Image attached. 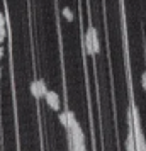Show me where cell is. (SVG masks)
<instances>
[{"label":"cell","instance_id":"cell-1","mask_svg":"<svg viewBox=\"0 0 146 151\" xmlns=\"http://www.w3.org/2000/svg\"><path fill=\"white\" fill-rule=\"evenodd\" d=\"M46 102H48V105L51 107L53 110H60V107H61V104H60V95L56 93L55 90H48V93H46Z\"/></svg>","mask_w":146,"mask_h":151},{"label":"cell","instance_id":"cell-2","mask_svg":"<svg viewBox=\"0 0 146 151\" xmlns=\"http://www.w3.org/2000/svg\"><path fill=\"white\" fill-rule=\"evenodd\" d=\"M87 37L92 41V46H93V53L97 55L99 51H100V42H99V36H97V29L90 26L88 31H87Z\"/></svg>","mask_w":146,"mask_h":151},{"label":"cell","instance_id":"cell-3","mask_svg":"<svg viewBox=\"0 0 146 151\" xmlns=\"http://www.w3.org/2000/svg\"><path fill=\"white\" fill-rule=\"evenodd\" d=\"M126 151H136V143H134V131L129 126V132H127V139H126Z\"/></svg>","mask_w":146,"mask_h":151},{"label":"cell","instance_id":"cell-4","mask_svg":"<svg viewBox=\"0 0 146 151\" xmlns=\"http://www.w3.org/2000/svg\"><path fill=\"white\" fill-rule=\"evenodd\" d=\"M61 14H63V17H65V19H66L68 22L73 21V10H71L70 7H65V9L61 10Z\"/></svg>","mask_w":146,"mask_h":151},{"label":"cell","instance_id":"cell-5","mask_svg":"<svg viewBox=\"0 0 146 151\" xmlns=\"http://www.w3.org/2000/svg\"><path fill=\"white\" fill-rule=\"evenodd\" d=\"M31 93L36 97V99H41V92H39V87H37V82H32L31 83Z\"/></svg>","mask_w":146,"mask_h":151},{"label":"cell","instance_id":"cell-6","mask_svg":"<svg viewBox=\"0 0 146 151\" xmlns=\"http://www.w3.org/2000/svg\"><path fill=\"white\" fill-rule=\"evenodd\" d=\"M36 82H37V87H39L41 97H46V93H48V88H46V83H44V80H42V78H39V80H36Z\"/></svg>","mask_w":146,"mask_h":151},{"label":"cell","instance_id":"cell-7","mask_svg":"<svg viewBox=\"0 0 146 151\" xmlns=\"http://www.w3.org/2000/svg\"><path fill=\"white\" fill-rule=\"evenodd\" d=\"M60 121L65 127H68V116H66V112H60Z\"/></svg>","mask_w":146,"mask_h":151},{"label":"cell","instance_id":"cell-8","mask_svg":"<svg viewBox=\"0 0 146 151\" xmlns=\"http://www.w3.org/2000/svg\"><path fill=\"white\" fill-rule=\"evenodd\" d=\"M5 34H7V29H5V26H4V27H0V44L5 41Z\"/></svg>","mask_w":146,"mask_h":151},{"label":"cell","instance_id":"cell-9","mask_svg":"<svg viewBox=\"0 0 146 151\" xmlns=\"http://www.w3.org/2000/svg\"><path fill=\"white\" fill-rule=\"evenodd\" d=\"M141 87L146 90V71H143V75H141Z\"/></svg>","mask_w":146,"mask_h":151},{"label":"cell","instance_id":"cell-10","mask_svg":"<svg viewBox=\"0 0 146 151\" xmlns=\"http://www.w3.org/2000/svg\"><path fill=\"white\" fill-rule=\"evenodd\" d=\"M5 26V17H4V14H0V27H4Z\"/></svg>","mask_w":146,"mask_h":151},{"label":"cell","instance_id":"cell-11","mask_svg":"<svg viewBox=\"0 0 146 151\" xmlns=\"http://www.w3.org/2000/svg\"><path fill=\"white\" fill-rule=\"evenodd\" d=\"M2 55H4V48L0 46V58H2Z\"/></svg>","mask_w":146,"mask_h":151},{"label":"cell","instance_id":"cell-12","mask_svg":"<svg viewBox=\"0 0 146 151\" xmlns=\"http://www.w3.org/2000/svg\"><path fill=\"white\" fill-rule=\"evenodd\" d=\"M0 78H2V70H0Z\"/></svg>","mask_w":146,"mask_h":151}]
</instances>
